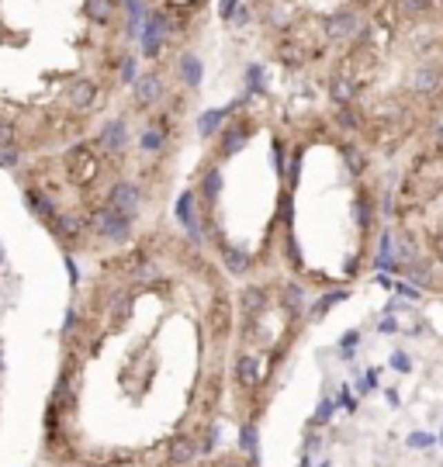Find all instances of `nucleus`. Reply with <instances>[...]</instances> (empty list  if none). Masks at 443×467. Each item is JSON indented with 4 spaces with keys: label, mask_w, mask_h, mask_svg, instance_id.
<instances>
[{
    "label": "nucleus",
    "mask_w": 443,
    "mask_h": 467,
    "mask_svg": "<svg viewBox=\"0 0 443 467\" xmlns=\"http://www.w3.org/2000/svg\"><path fill=\"white\" fill-rule=\"evenodd\" d=\"M125 11H128V28H125V35L128 39H139V32H142V25H146V4L142 0H125Z\"/></svg>",
    "instance_id": "obj_11"
},
{
    "label": "nucleus",
    "mask_w": 443,
    "mask_h": 467,
    "mask_svg": "<svg viewBox=\"0 0 443 467\" xmlns=\"http://www.w3.org/2000/svg\"><path fill=\"white\" fill-rule=\"evenodd\" d=\"M329 121L395 170L443 128V0H381L326 77Z\"/></svg>",
    "instance_id": "obj_1"
},
{
    "label": "nucleus",
    "mask_w": 443,
    "mask_h": 467,
    "mask_svg": "<svg viewBox=\"0 0 443 467\" xmlns=\"http://www.w3.org/2000/svg\"><path fill=\"white\" fill-rule=\"evenodd\" d=\"M97 142L108 149V152H125V146H128V125H125V118H108L104 125H101V135H97Z\"/></svg>",
    "instance_id": "obj_5"
},
{
    "label": "nucleus",
    "mask_w": 443,
    "mask_h": 467,
    "mask_svg": "<svg viewBox=\"0 0 443 467\" xmlns=\"http://www.w3.org/2000/svg\"><path fill=\"white\" fill-rule=\"evenodd\" d=\"M115 4L118 0H83V18L94 21V25H111Z\"/></svg>",
    "instance_id": "obj_9"
},
{
    "label": "nucleus",
    "mask_w": 443,
    "mask_h": 467,
    "mask_svg": "<svg viewBox=\"0 0 443 467\" xmlns=\"http://www.w3.org/2000/svg\"><path fill=\"white\" fill-rule=\"evenodd\" d=\"M377 267L443 301V128L395 166Z\"/></svg>",
    "instance_id": "obj_2"
},
{
    "label": "nucleus",
    "mask_w": 443,
    "mask_h": 467,
    "mask_svg": "<svg viewBox=\"0 0 443 467\" xmlns=\"http://www.w3.org/2000/svg\"><path fill=\"white\" fill-rule=\"evenodd\" d=\"M243 77H246V94H264V90H267V87H264V66H260V63H250Z\"/></svg>",
    "instance_id": "obj_12"
},
{
    "label": "nucleus",
    "mask_w": 443,
    "mask_h": 467,
    "mask_svg": "<svg viewBox=\"0 0 443 467\" xmlns=\"http://www.w3.org/2000/svg\"><path fill=\"white\" fill-rule=\"evenodd\" d=\"M233 21H236V25H250V21H253V11H250V8H239V11L233 14Z\"/></svg>",
    "instance_id": "obj_15"
},
{
    "label": "nucleus",
    "mask_w": 443,
    "mask_h": 467,
    "mask_svg": "<svg viewBox=\"0 0 443 467\" xmlns=\"http://www.w3.org/2000/svg\"><path fill=\"white\" fill-rule=\"evenodd\" d=\"M377 4L381 0H322V8H319L322 46H343Z\"/></svg>",
    "instance_id": "obj_3"
},
{
    "label": "nucleus",
    "mask_w": 443,
    "mask_h": 467,
    "mask_svg": "<svg viewBox=\"0 0 443 467\" xmlns=\"http://www.w3.org/2000/svg\"><path fill=\"white\" fill-rule=\"evenodd\" d=\"M180 77H184V83H187V87H194V90H197V87H201V80H204V63H201L194 52H184V56H180Z\"/></svg>",
    "instance_id": "obj_10"
},
{
    "label": "nucleus",
    "mask_w": 443,
    "mask_h": 467,
    "mask_svg": "<svg viewBox=\"0 0 443 467\" xmlns=\"http://www.w3.org/2000/svg\"><path fill=\"white\" fill-rule=\"evenodd\" d=\"M166 39H170V21H166L159 11H152V14L146 18L142 32H139V49H142V56H146V59H156V56L163 52Z\"/></svg>",
    "instance_id": "obj_4"
},
{
    "label": "nucleus",
    "mask_w": 443,
    "mask_h": 467,
    "mask_svg": "<svg viewBox=\"0 0 443 467\" xmlns=\"http://www.w3.org/2000/svg\"><path fill=\"white\" fill-rule=\"evenodd\" d=\"M190 467H257L246 453H208L201 460H194Z\"/></svg>",
    "instance_id": "obj_8"
},
{
    "label": "nucleus",
    "mask_w": 443,
    "mask_h": 467,
    "mask_svg": "<svg viewBox=\"0 0 443 467\" xmlns=\"http://www.w3.org/2000/svg\"><path fill=\"white\" fill-rule=\"evenodd\" d=\"M66 104H70L73 111H90V108L97 104V83H94V80H77V83H70Z\"/></svg>",
    "instance_id": "obj_6"
},
{
    "label": "nucleus",
    "mask_w": 443,
    "mask_h": 467,
    "mask_svg": "<svg viewBox=\"0 0 443 467\" xmlns=\"http://www.w3.org/2000/svg\"><path fill=\"white\" fill-rule=\"evenodd\" d=\"M135 66H139V56L121 59V83H135Z\"/></svg>",
    "instance_id": "obj_13"
},
{
    "label": "nucleus",
    "mask_w": 443,
    "mask_h": 467,
    "mask_svg": "<svg viewBox=\"0 0 443 467\" xmlns=\"http://www.w3.org/2000/svg\"><path fill=\"white\" fill-rule=\"evenodd\" d=\"M239 4H243V0H218V18L222 21H233V14L239 11Z\"/></svg>",
    "instance_id": "obj_14"
},
{
    "label": "nucleus",
    "mask_w": 443,
    "mask_h": 467,
    "mask_svg": "<svg viewBox=\"0 0 443 467\" xmlns=\"http://www.w3.org/2000/svg\"><path fill=\"white\" fill-rule=\"evenodd\" d=\"M159 97H163V80H159V73H146V77L135 80V104H139V108H152Z\"/></svg>",
    "instance_id": "obj_7"
}]
</instances>
